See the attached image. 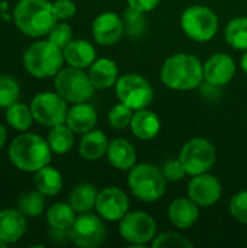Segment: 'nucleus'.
<instances>
[{
    "mask_svg": "<svg viewBox=\"0 0 247 248\" xmlns=\"http://www.w3.org/2000/svg\"><path fill=\"white\" fill-rule=\"evenodd\" d=\"M160 78L172 90H194L204 80V65L195 55L179 52L163 62Z\"/></svg>",
    "mask_w": 247,
    "mask_h": 248,
    "instance_id": "1",
    "label": "nucleus"
},
{
    "mask_svg": "<svg viewBox=\"0 0 247 248\" xmlns=\"http://www.w3.org/2000/svg\"><path fill=\"white\" fill-rule=\"evenodd\" d=\"M13 20L20 32L39 38L48 35L57 17L48 0H19L13 9Z\"/></svg>",
    "mask_w": 247,
    "mask_h": 248,
    "instance_id": "2",
    "label": "nucleus"
},
{
    "mask_svg": "<svg viewBox=\"0 0 247 248\" xmlns=\"http://www.w3.org/2000/svg\"><path fill=\"white\" fill-rule=\"evenodd\" d=\"M51 147L48 141L36 134H22L9 147V158L22 171L35 173L51 161Z\"/></svg>",
    "mask_w": 247,
    "mask_h": 248,
    "instance_id": "3",
    "label": "nucleus"
},
{
    "mask_svg": "<svg viewBox=\"0 0 247 248\" xmlns=\"http://www.w3.org/2000/svg\"><path fill=\"white\" fill-rule=\"evenodd\" d=\"M63 48L49 39L38 41L29 45L23 54V65L29 74L36 78H48L55 76L64 62Z\"/></svg>",
    "mask_w": 247,
    "mask_h": 248,
    "instance_id": "4",
    "label": "nucleus"
},
{
    "mask_svg": "<svg viewBox=\"0 0 247 248\" xmlns=\"http://www.w3.org/2000/svg\"><path fill=\"white\" fill-rule=\"evenodd\" d=\"M131 193L143 202H156L166 192V177L160 169L153 164L141 163L134 166L128 174Z\"/></svg>",
    "mask_w": 247,
    "mask_h": 248,
    "instance_id": "5",
    "label": "nucleus"
},
{
    "mask_svg": "<svg viewBox=\"0 0 247 248\" xmlns=\"http://www.w3.org/2000/svg\"><path fill=\"white\" fill-rule=\"evenodd\" d=\"M181 26L191 39L207 42L213 39L218 31V17L210 7L197 4L185 9L181 17Z\"/></svg>",
    "mask_w": 247,
    "mask_h": 248,
    "instance_id": "6",
    "label": "nucleus"
},
{
    "mask_svg": "<svg viewBox=\"0 0 247 248\" xmlns=\"http://www.w3.org/2000/svg\"><path fill=\"white\" fill-rule=\"evenodd\" d=\"M55 90L68 103H83L93 96L95 87L82 68L68 67L55 74Z\"/></svg>",
    "mask_w": 247,
    "mask_h": 248,
    "instance_id": "7",
    "label": "nucleus"
},
{
    "mask_svg": "<svg viewBox=\"0 0 247 248\" xmlns=\"http://www.w3.org/2000/svg\"><path fill=\"white\" fill-rule=\"evenodd\" d=\"M215 148L205 138H192L181 150L179 160L186 174L197 176L208 173L215 163Z\"/></svg>",
    "mask_w": 247,
    "mask_h": 248,
    "instance_id": "8",
    "label": "nucleus"
},
{
    "mask_svg": "<svg viewBox=\"0 0 247 248\" xmlns=\"http://www.w3.org/2000/svg\"><path fill=\"white\" fill-rule=\"evenodd\" d=\"M115 90L119 102L125 103L132 110L146 109L153 102V89L150 83L135 73L121 76L115 84Z\"/></svg>",
    "mask_w": 247,
    "mask_h": 248,
    "instance_id": "9",
    "label": "nucleus"
},
{
    "mask_svg": "<svg viewBox=\"0 0 247 248\" xmlns=\"http://www.w3.org/2000/svg\"><path fill=\"white\" fill-rule=\"evenodd\" d=\"M67 100L58 93L44 92L36 94L31 102V110L33 119L44 126H57L66 124L68 108Z\"/></svg>",
    "mask_w": 247,
    "mask_h": 248,
    "instance_id": "10",
    "label": "nucleus"
},
{
    "mask_svg": "<svg viewBox=\"0 0 247 248\" xmlns=\"http://www.w3.org/2000/svg\"><path fill=\"white\" fill-rule=\"evenodd\" d=\"M156 221L143 211L127 212V215L119 221L121 237L134 247H143L153 241V238H156Z\"/></svg>",
    "mask_w": 247,
    "mask_h": 248,
    "instance_id": "11",
    "label": "nucleus"
},
{
    "mask_svg": "<svg viewBox=\"0 0 247 248\" xmlns=\"http://www.w3.org/2000/svg\"><path fill=\"white\" fill-rule=\"evenodd\" d=\"M70 240L82 248H96L106 240V228L99 217L82 214L70 228Z\"/></svg>",
    "mask_w": 247,
    "mask_h": 248,
    "instance_id": "12",
    "label": "nucleus"
},
{
    "mask_svg": "<svg viewBox=\"0 0 247 248\" xmlns=\"http://www.w3.org/2000/svg\"><path fill=\"white\" fill-rule=\"evenodd\" d=\"M96 212L106 221H121L130 208L128 196L118 187H105L98 193Z\"/></svg>",
    "mask_w": 247,
    "mask_h": 248,
    "instance_id": "13",
    "label": "nucleus"
},
{
    "mask_svg": "<svg viewBox=\"0 0 247 248\" xmlns=\"http://www.w3.org/2000/svg\"><path fill=\"white\" fill-rule=\"evenodd\" d=\"M223 189L218 179L213 174L202 173L194 176L188 186V196L198 206H213L221 198Z\"/></svg>",
    "mask_w": 247,
    "mask_h": 248,
    "instance_id": "14",
    "label": "nucleus"
},
{
    "mask_svg": "<svg viewBox=\"0 0 247 248\" xmlns=\"http://www.w3.org/2000/svg\"><path fill=\"white\" fill-rule=\"evenodd\" d=\"M92 35L99 45H103V46L114 45L124 35V22L114 12L100 13L93 20Z\"/></svg>",
    "mask_w": 247,
    "mask_h": 248,
    "instance_id": "15",
    "label": "nucleus"
},
{
    "mask_svg": "<svg viewBox=\"0 0 247 248\" xmlns=\"http://www.w3.org/2000/svg\"><path fill=\"white\" fill-rule=\"evenodd\" d=\"M236 74L234 60L227 54H214L204 64V80L210 86H224Z\"/></svg>",
    "mask_w": 247,
    "mask_h": 248,
    "instance_id": "16",
    "label": "nucleus"
},
{
    "mask_svg": "<svg viewBox=\"0 0 247 248\" xmlns=\"http://www.w3.org/2000/svg\"><path fill=\"white\" fill-rule=\"evenodd\" d=\"M170 222L179 230H188L195 225L199 218V206L188 196L175 199L167 211Z\"/></svg>",
    "mask_w": 247,
    "mask_h": 248,
    "instance_id": "17",
    "label": "nucleus"
},
{
    "mask_svg": "<svg viewBox=\"0 0 247 248\" xmlns=\"http://www.w3.org/2000/svg\"><path fill=\"white\" fill-rule=\"evenodd\" d=\"M26 217L19 209L0 211V240L6 244L19 241L26 231Z\"/></svg>",
    "mask_w": 247,
    "mask_h": 248,
    "instance_id": "18",
    "label": "nucleus"
},
{
    "mask_svg": "<svg viewBox=\"0 0 247 248\" xmlns=\"http://www.w3.org/2000/svg\"><path fill=\"white\" fill-rule=\"evenodd\" d=\"M66 124L74 134L83 135V134L95 129V126L98 124V113H96L95 108L86 102L74 103V106L71 109H68Z\"/></svg>",
    "mask_w": 247,
    "mask_h": 248,
    "instance_id": "19",
    "label": "nucleus"
},
{
    "mask_svg": "<svg viewBox=\"0 0 247 248\" xmlns=\"http://www.w3.org/2000/svg\"><path fill=\"white\" fill-rule=\"evenodd\" d=\"M64 60L70 67L87 68L96 60V51L93 45L84 39H73L63 48Z\"/></svg>",
    "mask_w": 247,
    "mask_h": 248,
    "instance_id": "20",
    "label": "nucleus"
},
{
    "mask_svg": "<svg viewBox=\"0 0 247 248\" xmlns=\"http://www.w3.org/2000/svg\"><path fill=\"white\" fill-rule=\"evenodd\" d=\"M89 78L95 89L106 90L118 81V67L111 58H99L89 67Z\"/></svg>",
    "mask_w": 247,
    "mask_h": 248,
    "instance_id": "21",
    "label": "nucleus"
},
{
    "mask_svg": "<svg viewBox=\"0 0 247 248\" xmlns=\"http://www.w3.org/2000/svg\"><path fill=\"white\" fill-rule=\"evenodd\" d=\"M106 157L118 170H131L135 166V148L125 138H115L109 142Z\"/></svg>",
    "mask_w": 247,
    "mask_h": 248,
    "instance_id": "22",
    "label": "nucleus"
},
{
    "mask_svg": "<svg viewBox=\"0 0 247 248\" xmlns=\"http://www.w3.org/2000/svg\"><path fill=\"white\" fill-rule=\"evenodd\" d=\"M130 128L138 140L150 141L156 138L157 134L160 132V119L151 110L147 109L134 110Z\"/></svg>",
    "mask_w": 247,
    "mask_h": 248,
    "instance_id": "23",
    "label": "nucleus"
},
{
    "mask_svg": "<svg viewBox=\"0 0 247 248\" xmlns=\"http://www.w3.org/2000/svg\"><path fill=\"white\" fill-rule=\"evenodd\" d=\"M109 147L106 135L99 129H92L83 134V138L79 144V154L87 161H96L102 158Z\"/></svg>",
    "mask_w": 247,
    "mask_h": 248,
    "instance_id": "24",
    "label": "nucleus"
},
{
    "mask_svg": "<svg viewBox=\"0 0 247 248\" xmlns=\"http://www.w3.org/2000/svg\"><path fill=\"white\" fill-rule=\"evenodd\" d=\"M33 185L38 192H41L44 196H54L60 193L63 187V177L61 173L49 166H45L35 171Z\"/></svg>",
    "mask_w": 247,
    "mask_h": 248,
    "instance_id": "25",
    "label": "nucleus"
},
{
    "mask_svg": "<svg viewBox=\"0 0 247 248\" xmlns=\"http://www.w3.org/2000/svg\"><path fill=\"white\" fill-rule=\"evenodd\" d=\"M98 193L99 192L96 190L95 186H92L89 183H80L71 190L70 198H68V203L79 214L90 212L96 205Z\"/></svg>",
    "mask_w": 247,
    "mask_h": 248,
    "instance_id": "26",
    "label": "nucleus"
},
{
    "mask_svg": "<svg viewBox=\"0 0 247 248\" xmlns=\"http://www.w3.org/2000/svg\"><path fill=\"white\" fill-rule=\"evenodd\" d=\"M47 221L52 230L70 231V228L76 221V211L70 203H64V202L54 203L47 212Z\"/></svg>",
    "mask_w": 247,
    "mask_h": 248,
    "instance_id": "27",
    "label": "nucleus"
},
{
    "mask_svg": "<svg viewBox=\"0 0 247 248\" xmlns=\"http://www.w3.org/2000/svg\"><path fill=\"white\" fill-rule=\"evenodd\" d=\"M48 144L55 154H66L73 148L74 144V132L67 126V124H61L52 126L48 134Z\"/></svg>",
    "mask_w": 247,
    "mask_h": 248,
    "instance_id": "28",
    "label": "nucleus"
},
{
    "mask_svg": "<svg viewBox=\"0 0 247 248\" xmlns=\"http://www.w3.org/2000/svg\"><path fill=\"white\" fill-rule=\"evenodd\" d=\"M6 121L7 124L16 129V131H28L32 125L33 115L31 110V106H26L23 103H13L6 110Z\"/></svg>",
    "mask_w": 247,
    "mask_h": 248,
    "instance_id": "29",
    "label": "nucleus"
},
{
    "mask_svg": "<svg viewBox=\"0 0 247 248\" xmlns=\"http://www.w3.org/2000/svg\"><path fill=\"white\" fill-rule=\"evenodd\" d=\"M224 36L227 44L234 49H247V17H236L226 26Z\"/></svg>",
    "mask_w": 247,
    "mask_h": 248,
    "instance_id": "30",
    "label": "nucleus"
},
{
    "mask_svg": "<svg viewBox=\"0 0 247 248\" xmlns=\"http://www.w3.org/2000/svg\"><path fill=\"white\" fill-rule=\"evenodd\" d=\"M45 201L44 195L38 190H28L22 193L17 199V209L25 215V217H39L44 211Z\"/></svg>",
    "mask_w": 247,
    "mask_h": 248,
    "instance_id": "31",
    "label": "nucleus"
},
{
    "mask_svg": "<svg viewBox=\"0 0 247 248\" xmlns=\"http://www.w3.org/2000/svg\"><path fill=\"white\" fill-rule=\"evenodd\" d=\"M124 33L131 38H140L144 35L147 28V20L144 17V12L134 9L128 6V9L124 12Z\"/></svg>",
    "mask_w": 247,
    "mask_h": 248,
    "instance_id": "32",
    "label": "nucleus"
},
{
    "mask_svg": "<svg viewBox=\"0 0 247 248\" xmlns=\"http://www.w3.org/2000/svg\"><path fill=\"white\" fill-rule=\"evenodd\" d=\"M20 94L19 84L9 76H0V108H9L16 103Z\"/></svg>",
    "mask_w": 247,
    "mask_h": 248,
    "instance_id": "33",
    "label": "nucleus"
},
{
    "mask_svg": "<svg viewBox=\"0 0 247 248\" xmlns=\"http://www.w3.org/2000/svg\"><path fill=\"white\" fill-rule=\"evenodd\" d=\"M132 115H134V110L125 103L119 102L115 106H112V109L108 113V119L114 129H125L131 125Z\"/></svg>",
    "mask_w": 247,
    "mask_h": 248,
    "instance_id": "34",
    "label": "nucleus"
},
{
    "mask_svg": "<svg viewBox=\"0 0 247 248\" xmlns=\"http://www.w3.org/2000/svg\"><path fill=\"white\" fill-rule=\"evenodd\" d=\"M192 248L194 244L183 235L176 234V232H166L160 234L154 238L153 241V248Z\"/></svg>",
    "mask_w": 247,
    "mask_h": 248,
    "instance_id": "35",
    "label": "nucleus"
},
{
    "mask_svg": "<svg viewBox=\"0 0 247 248\" xmlns=\"http://www.w3.org/2000/svg\"><path fill=\"white\" fill-rule=\"evenodd\" d=\"M48 39L60 48H64L73 41V31L70 25L64 22H55V25L48 32Z\"/></svg>",
    "mask_w": 247,
    "mask_h": 248,
    "instance_id": "36",
    "label": "nucleus"
},
{
    "mask_svg": "<svg viewBox=\"0 0 247 248\" xmlns=\"http://www.w3.org/2000/svg\"><path fill=\"white\" fill-rule=\"evenodd\" d=\"M230 214L239 222L247 224V190H242L231 198Z\"/></svg>",
    "mask_w": 247,
    "mask_h": 248,
    "instance_id": "37",
    "label": "nucleus"
},
{
    "mask_svg": "<svg viewBox=\"0 0 247 248\" xmlns=\"http://www.w3.org/2000/svg\"><path fill=\"white\" fill-rule=\"evenodd\" d=\"M162 171H163L166 180H169V182H179V180H182V179L185 177V174H186V170H185V167H183V164L181 163L179 158H178V160H170V161H167V163L163 166Z\"/></svg>",
    "mask_w": 247,
    "mask_h": 248,
    "instance_id": "38",
    "label": "nucleus"
},
{
    "mask_svg": "<svg viewBox=\"0 0 247 248\" xmlns=\"http://www.w3.org/2000/svg\"><path fill=\"white\" fill-rule=\"evenodd\" d=\"M52 9L57 20H66L76 15L77 9L73 0H55L52 3Z\"/></svg>",
    "mask_w": 247,
    "mask_h": 248,
    "instance_id": "39",
    "label": "nucleus"
},
{
    "mask_svg": "<svg viewBox=\"0 0 247 248\" xmlns=\"http://www.w3.org/2000/svg\"><path fill=\"white\" fill-rule=\"evenodd\" d=\"M128 6L134 7V9H138L141 12H150L153 9L157 7V4L160 3V0H127Z\"/></svg>",
    "mask_w": 247,
    "mask_h": 248,
    "instance_id": "40",
    "label": "nucleus"
},
{
    "mask_svg": "<svg viewBox=\"0 0 247 248\" xmlns=\"http://www.w3.org/2000/svg\"><path fill=\"white\" fill-rule=\"evenodd\" d=\"M6 137H7V134H6V129H4V126L0 124V148L4 145V142H6Z\"/></svg>",
    "mask_w": 247,
    "mask_h": 248,
    "instance_id": "41",
    "label": "nucleus"
},
{
    "mask_svg": "<svg viewBox=\"0 0 247 248\" xmlns=\"http://www.w3.org/2000/svg\"><path fill=\"white\" fill-rule=\"evenodd\" d=\"M240 67H242V70L245 71L247 74V49L245 51V54H243V57H242V61H240Z\"/></svg>",
    "mask_w": 247,
    "mask_h": 248,
    "instance_id": "42",
    "label": "nucleus"
},
{
    "mask_svg": "<svg viewBox=\"0 0 247 248\" xmlns=\"http://www.w3.org/2000/svg\"><path fill=\"white\" fill-rule=\"evenodd\" d=\"M6 246H7V244H6V243H3V241H1V240H0V248L6 247Z\"/></svg>",
    "mask_w": 247,
    "mask_h": 248,
    "instance_id": "43",
    "label": "nucleus"
}]
</instances>
